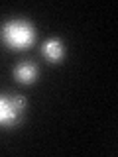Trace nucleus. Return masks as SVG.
Instances as JSON below:
<instances>
[{"instance_id": "1", "label": "nucleus", "mask_w": 118, "mask_h": 157, "mask_svg": "<svg viewBox=\"0 0 118 157\" xmlns=\"http://www.w3.org/2000/svg\"><path fill=\"white\" fill-rule=\"evenodd\" d=\"M0 39L8 49H26L36 39V26L26 18H10L0 28Z\"/></svg>"}, {"instance_id": "4", "label": "nucleus", "mask_w": 118, "mask_h": 157, "mask_svg": "<svg viewBox=\"0 0 118 157\" xmlns=\"http://www.w3.org/2000/svg\"><path fill=\"white\" fill-rule=\"evenodd\" d=\"M41 53H43V57L49 59L51 63H57V61H61V59L65 57V45H63L61 39L51 37L41 45Z\"/></svg>"}, {"instance_id": "3", "label": "nucleus", "mask_w": 118, "mask_h": 157, "mask_svg": "<svg viewBox=\"0 0 118 157\" xmlns=\"http://www.w3.org/2000/svg\"><path fill=\"white\" fill-rule=\"evenodd\" d=\"M14 77L22 85H32L37 78V65L33 61H22L20 65L14 69Z\"/></svg>"}, {"instance_id": "2", "label": "nucleus", "mask_w": 118, "mask_h": 157, "mask_svg": "<svg viewBox=\"0 0 118 157\" xmlns=\"http://www.w3.org/2000/svg\"><path fill=\"white\" fill-rule=\"evenodd\" d=\"M26 98L16 92H0V128H14L22 122Z\"/></svg>"}]
</instances>
